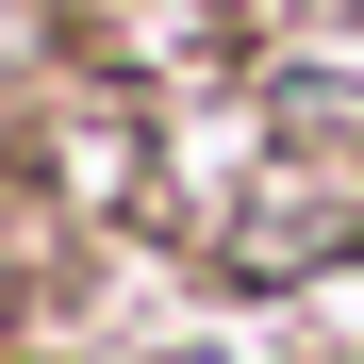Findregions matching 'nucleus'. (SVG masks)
<instances>
[{
	"instance_id": "obj_1",
	"label": "nucleus",
	"mask_w": 364,
	"mask_h": 364,
	"mask_svg": "<svg viewBox=\"0 0 364 364\" xmlns=\"http://www.w3.org/2000/svg\"><path fill=\"white\" fill-rule=\"evenodd\" d=\"M182 364H199V348H182Z\"/></svg>"
}]
</instances>
